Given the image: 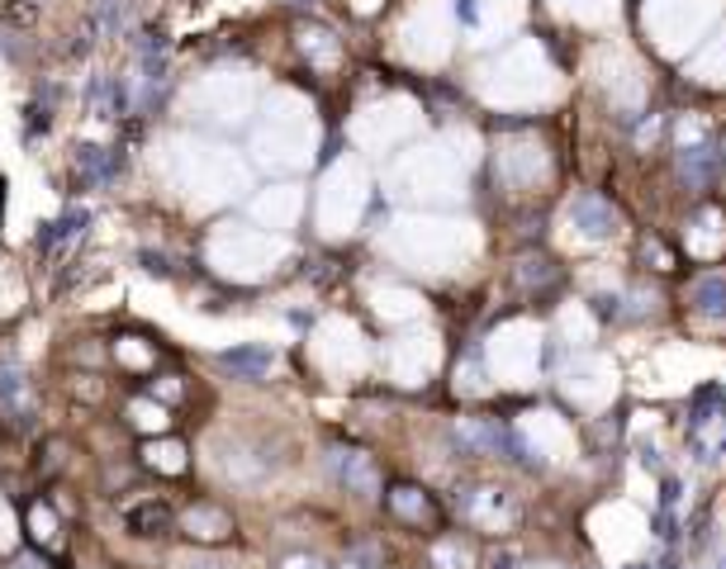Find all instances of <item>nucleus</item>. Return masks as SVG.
Listing matches in <instances>:
<instances>
[{
  "instance_id": "f257e3e1",
  "label": "nucleus",
  "mask_w": 726,
  "mask_h": 569,
  "mask_svg": "<svg viewBox=\"0 0 726 569\" xmlns=\"http://www.w3.org/2000/svg\"><path fill=\"white\" fill-rule=\"evenodd\" d=\"M390 513L404 527H418V532H437V527H442V508H437V498L427 494V489H418V484H395L390 489Z\"/></svg>"
},
{
  "instance_id": "f03ea898",
  "label": "nucleus",
  "mask_w": 726,
  "mask_h": 569,
  "mask_svg": "<svg viewBox=\"0 0 726 569\" xmlns=\"http://www.w3.org/2000/svg\"><path fill=\"white\" fill-rule=\"evenodd\" d=\"M124 527L134 536H166V532H176V513L162 498H142L124 513Z\"/></svg>"
},
{
  "instance_id": "7ed1b4c3",
  "label": "nucleus",
  "mask_w": 726,
  "mask_h": 569,
  "mask_svg": "<svg viewBox=\"0 0 726 569\" xmlns=\"http://www.w3.org/2000/svg\"><path fill=\"white\" fill-rule=\"evenodd\" d=\"M186 536L190 541H224V536H233V517L224 513V508H214V503H200V508H190L186 513Z\"/></svg>"
},
{
  "instance_id": "20e7f679",
  "label": "nucleus",
  "mask_w": 726,
  "mask_h": 569,
  "mask_svg": "<svg viewBox=\"0 0 726 569\" xmlns=\"http://www.w3.org/2000/svg\"><path fill=\"white\" fill-rule=\"evenodd\" d=\"M333 470H337V480H347L352 489H371L380 484V475H375V460L371 456H361V451H333Z\"/></svg>"
},
{
  "instance_id": "39448f33",
  "label": "nucleus",
  "mask_w": 726,
  "mask_h": 569,
  "mask_svg": "<svg viewBox=\"0 0 726 569\" xmlns=\"http://www.w3.org/2000/svg\"><path fill=\"white\" fill-rule=\"evenodd\" d=\"M433 565H437V569H479L475 551L465 546L461 536H442V541H437V551H433Z\"/></svg>"
},
{
  "instance_id": "423d86ee",
  "label": "nucleus",
  "mask_w": 726,
  "mask_h": 569,
  "mask_svg": "<svg viewBox=\"0 0 726 569\" xmlns=\"http://www.w3.org/2000/svg\"><path fill=\"white\" fill-rule=\"evenodd\" d=\"M266 366H271V352H266V346H242V352H228V356H224V370L248 375V380L266 375Z\"/></svg>"
},
{
  "instance_id": "0eeeda50",
  "label": "nucleus",
  "mask_w": 726,
  "mask_h": 569,
  "mask_svg": "<svg viewBox=\"0 0 726 569\" xmlns=\"http://www.w3.org/2000/svg\"><path fill=\"white\" fill-rule=\"evenodd\" d=\"M698 308L712 314V318H726V276L698 280Z\"/></svg>"
},
{
  "instance_id": "6e6552de",
  "label": "nucleus",
  "mask_w": 726,
  "mask_h": 569,
  "mask_svg": "<svg viewBox=\"0 0 726 569\" xmlns=\"http://www.w3.org/2000/svg\"><path fill=\"white\" fill-rule=\"evenodd\" d=\"M128 418H134L138 427H166V408L162 404H152V399H134V408H128Z\"/></svg>"
},
{
  "instance_id": "1a4fd4ad",
  "label": "nucleus",
  "mask_w": 726,
  "mask_h": 569,
  "mask_svg": "<svg viewBox=\"0 0 726 569\" xmlns=\"http://www.w3.org/2000/svg\"><path fill=\"white\" fill-rule=\"evenodd\" d=\"M641 262L651 266V270H674V252L660 248L655 232H646V238H641Z\"/></svg>"
},
{
  "instance_id": "9d476101",
  "label": "nucleus",
  "mask_w": 726,
  "mask_h": 569,
  "mask_svg": "<svg viewBox=\"0 0 726 569\" xmlns=\"http://www.w3.org/2000/svg\"><path fill=\"white\" fill-rule=\"evenodd\" d=\"M29 527H34L38 541H53L58 536V517L48 513V508H29Z\"/></svg>"
},
{
  "instance_id": "9b49d317",
  "label": "nucleus",
  "mask_w": 726,
  "mask_h": 569,
  "mask_svg": "<svg viewBox=\"0 0 726 569\" xmlns=\"http://www.w3.org/2000/svg\"><path fill=\"white\" fill-rule=\"evenodd\" d=\"M280 569H323V565L314 560V555H285Z\"/></svg>"
}]
</instances>
